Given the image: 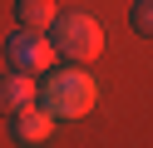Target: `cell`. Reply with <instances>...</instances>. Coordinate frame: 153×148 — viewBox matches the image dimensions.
<instances>
[{
    "mask_svg": "<svg viewBox=\"0 0 153 148\" xmlns=\"http://www.w3.org/2000/svg\"><path fill=\"white\" fill-rule=\"evenodd\" d=\"M40 109L50 118H84L99 104V84L84 74V64H64V69H45V89H35Z\"/></svg>",
    "mask_w": 153,
    "mask_h": 148,
    "instance_id": "1",
    "label": "cell"
},
{
    "mask_svg": "<svg viewBox=\"0 0 153 148\" xmlns=\"http://www.w3.org/2000/svg\"><path fill=\"white\" fill-rule=\"evenodd\" d=\"M50 45L59 59H74V64H84V59H99L104 49V30L94 15H84V10H74V15H54L50 20Z\"/></svg>",
    "mask_w": 153,
    "mask_h": 148,
    "instance_id": "2",
    "label": "cell"
},
{
    "mask_svg": "<svg viewBox=\"0 0 153 148\" xmlns=\"http://www.w3.org/2000/svg\"><path fill=\"white\" fill-rule=\"evenodd\" d=\"M133 30H138V35L153 30V0H138V5H133Z\"/></svg>",
    "mask_w": 153,
    "mask_h": 148,
    "instance_id": "7",
    "label": "cell"
},
{
    "mask_svg": "<svg viewBox=\"0 0 153 148\" xmlns=\"http://www.w3.org/2000/svg\"><path fill=\"white\" fill-rule=\"evenodd\" d=\"M59 15L54 10V0H15V20L30 30H50V20Z\"/></svg>",
    "mask_w": 153,
    "mask_h": 148,
    "instance_id": "6",
    "label": "cell"
},
{
    "mask_svg": "<svg viewBox=\"0 0 153 148\" xmlns=\"http://www.w3.org/2000/svg\"><path fill=\"white\" fill-rule=\"evenodd\" d=\"M25 104H35V74H20V69H5V74H0V118L20 114Z\"/></svg>",
    "mask_w": 153,
    "mask_h": 148,
    "instance_id": "5",
    "label": "cell"
},
{
    "mask_svg": "<svg viewBox=\"0 0 153 148\" xmlns=\"http://www.w3.org/2000/svg\"><path fill=\"white\" fill-rule=\"evenodd\" d=\"M50 128H54V118L45 114L40 104H25L20 114H10V138H15V143H25V148H30V143H45Z\"/></svg>",
    "mask_w": 153,
    "mask_h": 148,
    "instance_id": "4",
    "label": "cell"
},
{
    "mask_svg": "<svg viewBox=\"0 0 153 148\" xmlns=\"http://www.w3.org/2000/svg\"><path fill=\"white\" fill-rule=\"evenodd\" d=\"M54 59H59V54H54V45H50V35H45V30L20 25L10 39H5V64L20 69V74H45Z\"/></svg>",
    "mask_w": 153,
    "mask_h": 148,
    "instance_id": "3",
    "label": "cell"
}]
</instances>
